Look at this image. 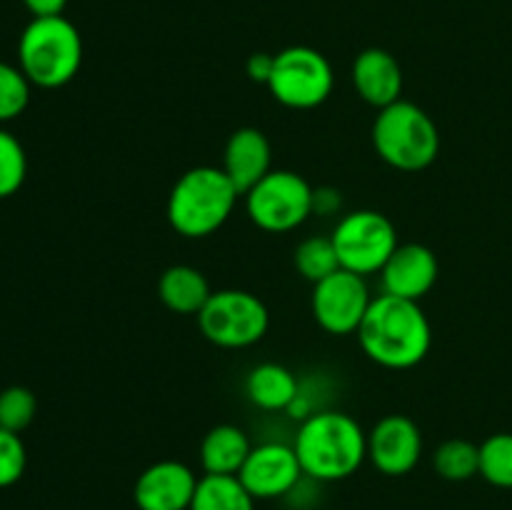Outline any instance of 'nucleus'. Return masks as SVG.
Wrapping results in <instances>:
<instances>
[{
  "instance_id": "nucleus-1",
  "label": "nucleus",
  "mask_w": 512,
  "mask_h": 510,
  "mask_svg": "<svg viewBox=\"0 0 512 510\" xmlns=\"http://www.w3.org/2000/svg\"><path fill=\"white\" fill-rule=\"evenodd\" d=\"M358 343L368 360L388 370L423 363L433 345V328L418 300L378 295L358 328Z\"/></svg>"
},
{
  "instance_id": "nucleus-2",
  "label": "nucleus",
  "mask_w": 512,
  "mask_h": 510,
  "mask_svg": "<svg viewBox=\"0 0 512 510\" xmlns=\"http://www.w3.org/2000/svg\"><path fill=\"white\" fill-rule=\"evenodd\" d=\"M293 448L305 478L338 483L358 473L368 460V433L343 410H320L303 418Z\"/></svg>"
},
{
  "instance_id": "nucleus-3",
  "label": "nucleus",
  "mask_w": 512,
  "mask_h": 510,
  "mask_svg": "<svg viewBox=\"0 0 512 510\" xmlns=\"http://www.w3.org/2000/svg\"><path fill=\"white\" fill-rule=\"evenodd\" d=\"M238 198V188L223 168L198 165L175 180L165 213L170 228L183 238H208L228 223Z\"/></svg>"
},
{
  "instance_id": "nucleus-4",
  "label": "nucleus",
  "mask_w": 512,
  "mask_h": 510,
  "mask_svg": "<svg viewBox=\"0 0 512 510\" xmlns=\"http://www.w3.org/2000/svg\"><path fill=\"white\" fill-rule=\"evenodd\" d=\"M83 65V38L63 15L33 18L18 40V68L30 85L55 90L68 85Z\"/></svg>"
},
{
  "instance_id": "nucleus-5",
  "label": "nucleus",
  "mask_w": 512,
  "mask_h": 510,
  "mask_svg": "<svg viewBox=\"0 0 512 510\" xmlns=\"http://www.w3.org/2000/svg\"><path fill=\"white\" fill-rule=\"evenodd\" d=\"M375 153L390 168L418 173L430 168L440 153V133L435 120L413 100H403L378 110L373 123Z\"/></svg>"
},
{
  "instance_id": "nucleus-6",
  "label": "nucleus",
  "mask_w": 512,
  "mask_h": 510,
  "mask_svg": "<svg viewBox=\"0 0 512 510\" xmlns=\"http://www.w3.org/2000/svg\"><path fill=\"white\" fill-rule=\"evenodd\" d=\"M198 328L203 338L218 348H250L268 333L270 313L263 300L248 290H213L205 308L198 313Z\"/></svg>"
},
{
  "instance_id": "nucleus-7",
  "label": "nucleus",
  "mask_w": 512,
  "mask_h": 510,
  "mask_svg": "<svg viewBox=\"0 0 512 510\" xmlns=\"http://www.w3.org/2000/svg\"><path fill=\"white\" fill-rule=\"evenodd\" d=\"M313 185L293 170H270L245 198L250 223L265 233H290L313 215Z\"/></svg>"
},
{
  "instance_id": "nucleus-8",
  "label": "nucleus",
  "mask_w": 512,
  "mask_h": 510,
  "mask_svg": "<svg viewBox=\"0 0 512 510\" xmlns=\"http://www.w3.org/2000/svg\"><path fill=\"white\" fill-rule=\"evenodd\" d=\"M335 73L330 60L308 45H290L275 55L268 90L280 105L313 110L333 95Z\"/></svg>"
},
{
  "instance_id": "nucleus-9",
  "label": "nucleus",
  "mask_w": 512,
  "mask_h": 510,
  "mask_svg": "<svg viewBox=\"0 0 512 510\" xmlns=\"http://www.w3.org/2000/svg\"><path fill=\"white\" fill-rule=\"evenodd\" d=\"M340 268L363 278L383 270L398 248V230L388 215L378 210H353L343 215L330 233Z\"/></svg>"
},
{
  "instance_id": "nucleus-10",
  "label": "nucleus",
  "mask_w": 512,
  "mask_h": 510,
  "mask_svg": "<svg viewBox=\"0 0 512 510\" xmlns=\"http://www.w3.org/2000/svg\"><path fill=\"white\" fill-rule=\"evenodd\" d=\"M370 303H373V295H370L368 280L345 268L315 283L313 295H310L315 323L330 335L358 333Z\"/></svg>"
},
{
  "instance_id": "nucleus-11",
  "label": "nucleus",
  "mask_w": 512,
  "mask_h": 510,
  "mask_svg": "<svg viewBox=\"0 0 512 510\" xmlns=\"http://www.w3.org/2000/svg\"><path fill=\"white\" fill-rule=\"evenodd\" d=\"M238 478L255 500H275L293 493L305 473L293 445L270 440L253 445Z\"/></svg>"
},
{
  "instance_id": "nucleus-12",
  "label": "nucleus",
  "mask_w": 512,
  "mask_h": 510,
  "mask_svg": "<svg viewBox=\"0 0 512 510\" xmlns=\"http://www.w3.org/2000/svg\"><path fill=\"white\" fill-rule=\"evenodd\" d=\"M423 458V433L408 415H385L368 433V460L390 478L415 470Z\"/></svg>"
},
{
  "instance_id": "nucleus-13",
  "label": "nucleus",
  "mask_w": 512,
  "mask_h": 510,
  "mask_svg": "<svg viewBox=\"0 0 512 510\" xmlns=\"http://www.w3.org/2000/svg\"><path fill=\"white\" fill-rule=\"evenodd\" d=\"M198 475L180 460H158L138 475L133 500L138 510H190Z\"/></svg>"
},
{
  "instance_id": "nucleus-14",
  "label": "nucleus",
  "mask_w": 512,
  "mask_h": 510,
  "mask_svg": "<svg viewBox=\"0 0 512 510\" xmlns=\"http://www.w3.org/2000/svg\"><path fill=\"white\" fill-rule=\"evenodd\" d=\"M440 275L438 255L423 243H400L380 270L385 295L423 300L435 288Z\"/></svg>"
},
{
  "instance_id": "nucleus-15",
  "label": "nucleus",
  "mask_w": 512,
  "mask_h": 510,
  "mask_svg": "<svg viewBox=\"0 0 512 510\" xmlns=\"http://www.w3.org/2000/svg\"><path fill=\"white\" fill-rule=\"evenodd\" d=\"M220 168L233 180L240 195L248 193L255 183H260L273 170V148H270L268 135L258 128H250V125L230 133Z\"/></svg>"
},
{
  "instance_id": "nucleus-16",
  "label": "nucleus",
  "mask_w": 512,
  "mask_h": 510,
  "mask_svg": "<svg viewBox=\"0 0 512 510\" xmlns=\"http://www.w3.org/2000/svg\"><path fill=\"white\" fill-rule=\"evenodd\" d=\"M353 88L373 108L383 110L403 95V68L398 58L383 48H365L353 60Z\"/></svg>"
},
{
  "instance_id": "nucleus-17",
  "label": "nucleus",
  "mask_w": 512,
  "mask_h": 510,
  "mask_svg": "<svg viewBox=\"0 0 512 510\" xmlns=\"http://www.w3.org/2000/svg\"><path fill=\"white\" fill-rule=\"evenodd\" d=\"M250 450L253 445L243 428L220 423L210 428L200 443V465L208 475H238Z\"/></svg>"
},
{
  "instance_id": "nucleus-18",
  "label": "nucleus",
  "mask_w": 512,
  "mask_h": 510,
  "mask_svg": "<svg viewBox=\"0 0 512 510\" xmlns=\"http://www.w3.org/2000/svg\"><path fill=\"white\" fill-rule=\"evenodd\" d=\"M245 395L250 403L268 413L290 410V405L298 400L300 383L293 370L280 363H260L245 378Z\"/></svg>"
},
{
  "instance_id": "nucleus-19",
  "label": "nucleus",
  "mask_w": 512,
  "mask_h": 510,
  "mask_svg": "<svg viewBox=\"0 0 512 510\" xmlns=\"http://www.w3.org/2000/svg\"><path fill=\"white\" fill-rule=\"evenodd\" d=\"M158 295L168 310L178 315H198L210 300L208 278L193 265H170L158 280Z\"/></svg>"
},
{
  "instance_id": "nucleus-20",
  "label": "nucleus",
  "mask_w": 512,
  "mask_h": 510,
  "mask_svg": "<svg viewBox=\"0 0 512 510\" xmlns=\"http://www.w3.org/2000/svg\"><path fill=\"white\" fill-rule=\"evenodd\" d=\"M190 510H255V498L238 475H208L198 480Z\"/></svg>"
},
{
  "instance_id": "nucleus-21",
  "label": "nucleus",
  "mask_w": 512,
  "mask_h": 510,
  "mask_svg": "<svg viewBox=\"0 0 512 510\" xmlns=\"http://www.w3.org/2000/svg\"><path fill=\"white\" fill-rule=\"evenodd\" d=\"M433 468L440 478L450 480V483L475 478L480 475V445L465 438L445 440L433 453Z\"/></svg>"
},
{
  "instance_id": "nucleus-22",
  "label": "nucleus",
  "mask_w": 512,
  "mask_h": 510,
  "mask_svg": "<svg viewBox=\"0 0 512 510\" xmlns=\"http://www.w3.org/2000/svg\"><path fill=\"white\" fill-rule=\"evenodd\" d=\"M295 270L303 275L308 283H320L328 275H333L335 270H340L338 253H335V245L330 240V235H313V238H305L303 243L295 248L293 255Z\"/></svg>"
},
{
  "instance_id": "nucleus-23",
  "label": "nucleus",
  "mask_w": 512,
  "mask_h": 510,
  "mask_svg": "<svg viewBox=\"0 0 512 510\" xmlns=\"http://www.w3.org/2000/svg\"><path fill=\"white\" fill-rule=\"evenodd\" d=\"M480 475L495 488L512 490V433H495L480 443Z\"/></svg>"
},
{
  "instance_id": "nucleus-24",
  "label": "nucleus",
  "mask_w": 512,
  "mask_h": 510,
  "mask_svg": "<svg viewBox=\"0 0 512 510\" xmlns=\"http://www.w3.org/2000/svg\"><path fill=\"white\" fill-rule=\"evenodd\" d=\"M25 178H28V155L23 143L0 125V200L18 193Z\"/></svg>"
},
{
  "instance_id": "nucleus-25",
  "label": "nucleus",
  "mask_w": 512,
  "mask_h": 510,
  "mask_svg": "<svg viewBox=\"0 0 512 510\" xmlns=\"http://www.w3.org/2000/svg\"><path fill=\"white\" fill-rule=\"evenodd\" d=\"M30 80L18 65L0 60V125L20 118L30 103Z\"/></svg>"
},
{
  "instance_id": "nucleus-26",
  "label": "nucleus",
  "mask_w": 512,
  "mask_h": 510,
  "mask_svg": "<svg viewBox=\"0 0 512 510\" xmlns=\"http://www.w3.org/2000/svg\"><path fill=\"white\" fill-rule=\"evenodd\" d=\"M38 413V400L25 385H10L0 393V428L23 433Z\"/></svg>"
},
{
  "instance_id": "nucleus-27",
  "label": "nucleus",
  "mask_w": 512,
  "mask_h": 510,
  "mask_svg": "<svg viewBox=\"0 0 512 510\" xmlns=\"http://www.w3.org/2000/svg\"><path fill=\"white\" fill-rule=\"evenodd\" d=\"M28 465V450H25L20 433L0 428V488H10L18 483Z\"/></svg>"
},
{
  "instance_id": "nucleus-28",
  "label": "nucleus",
  "mask_w": 512,
  "mask_h": 510,
  "mask_svg": "<svg viewBox=\"0 0 512 510\" xmlns=\"http://www.w3.org/2000/svg\"><path fill=\"white\" fill-rule=\"evenodd\" d=\"M273 63H275V55L253 53L248 58V65H245V70H248V78L253 80V83L268 85L270 73H273Z\"/></svg>"
},
{
  "instance_id": "nucleus-29",
  "label": "nucleus",
  "mask_w": 512,
  "mask_h": 510,
  "mask_svg": "<svg viewBox=\"0 0 512 510\" xmlns=\"http://www.w3.org/2000/svg\"><path fill=\"white\" fill-rule=\"evenodd\" d=\"M340 210V193L330 185H320L313 190V213L333 215Z\"/></svg>"
},
{
  "instance_id": "nucleus-30",
  "label": "nucleus",
  "mask_w": 512,
  "mask_h": 510,
  "mask_svg": "<svg viewBox=\"0 0 512 510\" xmlns=\"http://www.w3.org/2000/svg\"><path fill=\"white\" fill-rule=\"evenodd\" d=\"M23 5L33 18H53V15H63L68 0H23Z\"/></svg>"
}]
</instances>
